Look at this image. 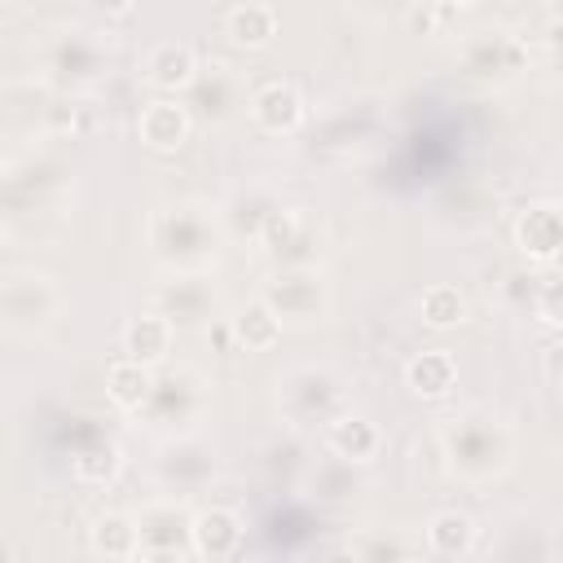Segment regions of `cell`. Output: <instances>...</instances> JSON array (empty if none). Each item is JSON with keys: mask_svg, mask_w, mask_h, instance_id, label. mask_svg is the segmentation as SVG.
<instances>
[{"mask_svg": "<svg viewBox=\"0 0 563 563\" xmlns=\"http://www.w3.org/2000/svg\"><path fill=\"white\" fill-rule=\"evenodd\" d=\"M444 466L466 484L497 479L515 457V431L488 409H462L435 427Z\"/></svg>", "mask_w": 563, "mask_h": 563, "instance_id": "cell-1", "label": "cell"}, {"mask_svg": "<svg viewBox=\"0 0 563 563\" xmlns=\"http://www.w3.org/2000/svg\"><path fill=\"white\" fill-rule=\"evenodd\" d=\"M150 255L167 273H189V268H211L224 242V224L216 207L202 202H167L150 216L145 224Z\"/></svg>", "mask_w": 563, "mask_h": 563, "instance_id": "cell-2", "label": "cell"}, {"mask_svg": "<svg viewBox=\"0 0 563 563\" xmlns=\"http://www.w3.org/2000/svg\"><path fill=\"white\" fill-rule=\"evenodd\" d=\"M35 79L57 92H88L110 75V40L92 26H53L31 48Z\"/></svg>", "mask_w": 563, "mask_h": 563, "instance_id": "cell-3", "label": "cell"}, {"mask_svg": "<svg viewBox=\"0 0 563 563\" xmlns=\"http://www.w3.org/2000/svg\"><path fill=\"white\" fill-rule=\"evenodd\" d=\"M347 409V387L330 365H295L277 378V413L290 431L330 427Z\"/></svg>", "mask_w": 563, "mask_h": 563, "instance_id": "cell-4", "label": "cell"}, {"mask_svg": "<svg viewBox=\"0 0 563 563\" xmlns=\"http://www.w3.org/2000/svg\"><path fill=\"white\" fill-rule=\"evenodd\" d=\"M211 405V387L198 369H185V365H163L154 374V387H150V400L132 413L136 427L145 431H163V435H185L202 422Z\"/></svg>", "mask_w": 563, "mask_h": 563, "instance_id": "cell-5", "label": "cell"}, {"mask_svg": "<svg viewBox=\"0 0 563 563\" xmlns=\"http://www.w3.org/2000/svg\"><path fill=\"white\" fill-rule=\"evenodd\" d=\"M453 66L462 79L475 84H510L519 70H528V40L506 26H479L457 40Z\"/></svg>", "mask_w": 563, "mask_h": 563, "instance_id": "cell-6", "label": "cell"}, {"mask_svg": "<svg viewBox=\"0 0 563 563\" xmlns=\"http://www.w3.org/2000/svg\"><path fill=\"white\" fill-rule=\"evenodd\" d=\"M62 290L40 268H9L0 282V321L9 334H40L57 321Z\"/></svg>", "mask_w": 563, "mask_h": 563, "instance_id": "cell-7", "label": "cell"}, {"mask_svg": "<svg viewBox=\"0 0 563 563\" xmlns=\"http://www.w3.org/2000/svg\"><path fill=\"white\" fill-rule=\"evenodd\" d=\"M260 299H268V308L286 325H317L330 312V282L321 264H286L264 277Z\"/></svg>", "mask_w": 563, "mask_h": 563, "instance_id": "cell-8", "label": "cell"}, {"mask_svg": "<svg viewBox=\"0 0 563 563\" xmlns=\"http://www.w3.org/2000/svg\"><path fill=\"white\" fill-rule=\"evenodd\" d=\"M150 308H158L176 330H211L224 299H220L211 268H189V273H167L154 286Z\"/></svg>", "mask_w": 563, "mask_h": 563, "instance_id": "cell-9", "label": "cell"}, {"mask_svg": "<svg viewBox=\"0 0 563 563\" xmlns=\"http://www.w3.org/2000/svg\"><path fill=\"white\" fill-rule=\"evenodd\" d=\"M136 532H141V559L150 563H172V559H194V510L185 497H154L136 510Z\"/></svg>", "mask_w": 563, "mask_h": 563, "instance_id": "cell-10", "label": "cell"}, {"mask_svg": "<svg viewBox=\"0 0 563 563\" xmlns=\"http://www.w3.org/2000/svg\"><path fill=\"white\" fill-rule=\"evenodd\" d=\"M216 471H220V457H216L211 440H202V435H194V431L167 435L163 449H158V457H154V479H158V488L172 493V497H194V493H202V488L216 479Z\"/></svg>", "mask_w": 563, "mask_h": 563, "instance_id": "cell-11", "label": "cell"}, {"mask_svg": "<svg viewBox=\"0 0 563 563\" xmlns=\"http://www.w3.org/2000/svg\"><path fill=\"white\" fill-rule=\"evenodd\" d=\"M260 255L273 260V268H286V264H317V251H321V229L317 220L303 211V207H277L260 233Z\"/></svg>", "mask_w": 563, "mask_h": 563, "instance_id": "cell-12", "label": "cell"}, {"mask_svg": "<svg viewBox=\"0 0 563 563\" xmlns=\"http://www.w3.org/2000/svg\"><path fill=\"white\" fill-rule=\"evenodd\" d=\"M185 101H189L194 119L224 123V119H233V114H238V106H242V101H251V97H246L242 70H233L229 62H207V66L198 70V79L189 84Z\"/></svg>", "mask_w": 563, "mask_h": 563, "instance_id": "cell-13", "label": "cell"}, {"mask_svg": "<svg viewBox=\"0 0 563 563\" xmlns=\"http://www.w3.org/2000/svg\"><path fill=\"white\" fill-rule=\"evenodd\" d=\"M246 114H251V123H255L264 136H295V132L308 123V101H303V92H299L295 84L268 79V84H260V88L251 92Z\"/></svg>", "mask_w": 563, "mask_h": 563, "instance_id": "cell-14", "label": "cell"}, {"mask_svg": "<svg viewBox=\"0 0 563 563\" xmlns=\"http://www.w3.org/2000/svg\"><path fill=\"white\" fill-rule=\"evenodd\" d=\"M189 132H194V110H189L185 97L158 92L154 101H145V106L136 110V136H141V145L154 150V154H176V150L189 141Z\"/></svg>", "mask_w": 563, "mask_h": 563, "instance_id": "cell-15", "label": "cell"}, {"mask_svg": "<svg viewBox=\"0 0 563 563\" xmlns=\"http://www.w3.org/2000/svg\"><path fill=\"white\" fill-rule=\"evenodd\" d=\"M374 128H378V101L374 97H347V101H334L317 119L312 145L317 150H347V145L365 141Z\"/></svg>", "mask_w": 563, "mask_h": 563, "instance_id": "cell-16", "label": "cell"}, {"mask_svg": "<svg viewBox=\"0 0 563 563\" xmlns=\"http://www.w3.org/2000/svg\"><path fill=\"white\" fill-rule=\"evenodd\" d=\"M70 167L53 154H26V158H9L4 167V198L18 211L22 202H44L48 194H57L66 185Z\"/></svg>", "mask_w": 563, "mask_h": 563, "instance_id": "cell-17", "label": "cell"}, {"mask_svg": "<svg viewBox=\"0 0 563 563\" xmlns=\"http://www.w3.org/2000/svg\"><path fill=\"white\" fill-rule=\"evenodd\" d=\"M198 70H202L198 53H194L189 44H180V40L154 44V48L145 53V62H141V79H145L154 92H167V97L189 92V84L198 79Z\"/></svg>", "mask_w": 563, "mask_h": 563, "instance_id": "cell-18", "label": "cell"}, {"mask_svg": "<svg viewBox=\"0 0 563 563\" xmlns=\"http://www.w3.org/2000/svg\"><path fill=\"white\" fill-rule=\"evenodd\" d=\"M246 545V523L229 506H202L194 510V559H233Z\"/></svg>", "mask_w": 563, "mask_h": 563, "instance_id": "cell-19", "label": "cell"}, {"mask_svg": "<svg viewBox=\"0 0 563 563\" xmlns=\"http://www.w3.org/2000/svg\"><path fill=\"white\" fill-rule=\"evenodd\" d=\"M101 123L97 106L84 97V92H48L44 110H40V123L35 132L40 136H53V141H75V136H92Z\"/></svg>", "mask_w": 563, "mask_h": 563, "instance_id": "cell-20", "label": "cell"}, {"mask_svg": "<svg viewBox=\"0 0 563 563\" xmlns=\"http://www.w3.org/2000/svg\"><path fill=\"white\" fill-rule=\"evenodd\" d=\"M282 207V198L273 194V189H264V185H246V189H238L224 207H216L220 211V224H224V238H233V242H260V233H264V224H268V216Z\"/></svg>", "mask_w": 563, "mask_h": 563, "instance_id": "cell-21", "label": "cell"}, {"mask_svg": "<svg viewBox=\"0 0 563 563\" xmlns=\"http://www.w3.org/2000/svg\"><path fill=\"white\" fill-rule=\"evenodd\" d=\"M176 334H180V330H176L158 308H150V312H136V317L123 325L119 343H123V356H132V361H141V365H150V369H163L167 356H172Z\"/></svg>", "mask_w": 563, "mask_h": 563, "instance_id": "cell-22", "label": "cell"}, {"mask_svg": "<svg viewBox=\"0 0 563 563\" xmlns=\"http://www.w3.org/2000/svg\"><path fill=\"white\" fill-rule=\"evenodd\" d=\"M321 435H325V453H334V457H343V462H356V466H369V462L383 453V431H378V422L365 418V413H352V409H343Z\"/></svg>", "mask_w": 563, "mask_h": 563, "instance_id": "cell-23", "label": "cell"}, {"mask_svg": "<svg viewBox=\"0 0 563 563\" xmlns=\"http://www.w3.org/2000/svg\"><path fill=\"white\" fill-rule=\"evenodd\" d=\"M515 246L532 260V264H550L563 251V207L559 202H537L519 216L515 224Z\"/></svg>", "mask_w": 563, "mask_h": 563, "instance_id": "cell-24", "label": "cell"}, {"mask_svg": "<svg viewBox=\"0 0 563 563\" xmlns=\"http://www.w3.org/2000/svg\"><path fill=\"white\" fill-rule=\"evenodd\" d=\"M405 387L418 400H444L457 387V356L449 347H427L405 361Z\"/></svg>", "mask_w": 563, "mask_h": 563, "instance_id": "cell-25", "label": "cell"}, {"mask_svg": "<svg viewBox=\"0 0 563 563\" xmlns=\"http://www.w3.org/2000/svg\"><path fill=\"white\" fill-rule=\"evenodd\" d=\"M277 31H282V18H277V9L264 4V0H246V4H233V9L224 13V35H229L233 48H246V53L273 48Z\"/></svg>", "mask_w": 563, "mask_h": 563, "instance_id": "cell-26", "label": "cell"}, {"mask_svg": "<svg viewBox=\"0 0 563 563\" xmlns=\"http://www.w3.org/2000/svg\"><path fill=\"white\" fill-rule=\"evenodd\" d=\"M475 537H479L475 519L453 506V510H435V515L427 519V528H422V550H427L431 559H466V554H475Z\"/></svg>", "mask_w": 563, "mask_h": 563, "instance_id": "cell-27", "label": "cell"}, {"mask_svg": "<svg viewBox=\"0 0 563 563\" xmlns=\"http://www.w3.org/2000/svg\"><path fill=\"white\" fill-rule=\"evenodd\" d=\"M88 545L101 559H141V532H136V515L128 510H106L92 519L88 528Z\"/></svg>", "mask_w": 563, "mask_h": 563, "instance_id": "cell-28", "label": "cell"}, {"mask_svg": "<svg viewBox=\"0 0 563 563\" xmlns=\"http://www.w3.org/2000/svg\"><path fill=\"white\" fill-rule=\"evenodd\" d=\"M154 374L150 365L132 361V356H119L110 369H106V396L119 413H136L145 400H150V387H154Z\"/></svg>", "mask_w": 563, "mask_h": 563, "instance_id": "cell-29", "label": "cell"}, {"mask_svg": "<svg viewBox=\"0 0 563 563\" xmlns=\"http://www.w3.org/2000/svg\"><path fill=\"white\" fill-rule=\"evenodd\" d=\"M123 471V449L110 440V435H97L79 449H70V475L88 488H106L114 484V475Z\"/></svg>", "mask_w": 563, "mask_h": 563, "instance_id": "cell-30", "label": "cell"}, {"mask_svg": "<svg viewBox=\"0 0 563 563\" xmlns=\"http://www.w3.org/2000/svg\"><path fill=\"white\" fill-rule=\"evenodd\" d=\"M282 330H286V321L268 308V299H251V303H242L238 317H233V339H238L246 352H268V347H277V343H282Z\"/></svg>", "mask_w": 563, "mask_h": 563, "instance_id": "cell-31", "label": "cell"}, {"mask_svg": "<svg viewBox=\"0 0 563 563\" xmlns=\"http://www.w3.org/2000/svg\"><path fill=\"white\" fill-rule=\"evenodd\" d=\"M418 312H422V321L431 330H453V325L466 321V295L457 286H449V282H435V286L422 290Z\"/></svg>", "mask_w": 563, "mask_h": 563, "instance_id": "cell-32", "label": "cell"}, {"mask_svg": "<svg viewBox=\"0 0 563 563\" xmlns=\"http://www.w3.org/2000/svg\"><path fill=\"white\" fill-rule=\"evenodd\" d=\"M312 493L321 501H347L361 493V466L356 462H343V457H325L312 466Z\"/></svg>", "mask_w": 563, "mask_h": 563, "instance_id": "cell-33", "label": "cell"}, {"mask_svg": "<svg viewBox=\"0 0 563 563\" xmlns=\"http://www.w3.org/2000/svg\"><path fill=\"white\" fill-rule=\"evenodd\" d=\"M260 466H264V475H268L273 484L290 488V484H295V471H303V466H308V457H303V444H299L295 435H286V440H273V444L264 449Z\"/></svg>", "mask_w": 563, "mask_h": 563, "instance_id": "cell-34", "label": "cell"}, {"mask_svg": "<svg viewBox=\"0 0 563 563\" xmlns=\"http://www.w3.org/2000/svg\"><path fill=\"white\" fill-rule=\"evenodd\" d=\"M347 550H352L356 559H409V554H413V545L400 541V537H361V541H352Z\"/></svg>", "mask_w": 563, "mask_h": 563, "instance_id": "cell-35", "label": "cell"}, {"mask_svg": "<svg viewBox=\"0 0 563 563\" xmlns=\"http://www.w3.org/2000/svg\"><path fill=\"white\" fill-rule=\"evenodd\" d=\"M532 308H537V317H541L545 325H563V277L541 282V286H537Z\"/></svg>", "mask_w": 563, "mask_h": 563, "instance_id": "cell-36", "label": "cell"}, {"mask_svg": "<svg viewBox=\"0 0 563 563\" xmlns=\"http://www.w3.org/2000/svg\"><path fill=\"white\" fill-rule=\"evenodd\" d=\"M352 13H361V18H400V13H409L418 0H343Z\"/></svg>", "mask_w": 563, "mask_h": 563, "instance_id": "cell-37", "label": "cell"}, {"mask_svg": "<svg viewBox=\"0 0 563 563\" xmlns=\"http://www.w3.org/2000/svg\"><path fill=\"white\" fill-rule=\"evenodd\" d=\"M541 374L550 387H563V339H554L545 352H541Z\"/></svg>", "mask_w": 563, "mask_h": 563, "instance_id": "cell-38", "label": "cell"}, {"mask_svg": "<svg viewBox=\"0 0 563 563\" xmlns=\"http://www.w3.org/2000/svg\"><path fill=\"white\" fill-rule=\"evenodd\" d=\"M88 13H97V18H106V22H119V18H128L132 9H136V0H79Z\"/></svg>", "mask_w": 563, "mask_h": 563, "instance_id": "cell-39", "label": "cell"}, {"mask_svg": "<svg viewBox=\"0 0 563 563\" xmlns=\"http://www.w3.org/2000/svg\"><path fill=\"white\" fill-rule=\"evenodd\" d=\"M435 9H471V4H479V0H431Z\"/></svg>", "mask_w": 563, "mask_h": 563, "instance_id": "cell-40", "label": "cell"}, {"mask_svg": "<svg viewBox=\"0 0 563 563\" xmlns=\"http://www.w3.org/2000/svg\"><path fill=\"white\" fill-rule=\"evenodd\" d=\"M550 66H554V75H559V84H563V48H559V53H550Z\"/></svg>", "mask_w": 563, "mask_h": 563, "instance_id": "cell-41", "label": "cell"}, {"mask_svg": "<svg viewBox=\"0 0 563 563\" xmlns=\"http://www.w3.org/2000/svg\"><path fill=\"white\" fill-rule=\"evenodd\" d=\"M554 18H559V22H563V0H554Z\"/></svg>", "mask_w": 563, "mask_h": 563, "instance_id": "cell-42", "label": "cell"}, {"mask_svg": "<svg viewBox=\"0 0 563 563\" xmlns=\"http://www.w3.org/2000/svg\"><path fill=\"white\" fill-rule=\"evenodd\" d=\"M559 207H563V167H559Z\"/></svg>", "mask_w": 563, "mask_h": 563, "instance_id": "cell-43", "label": "cell"}, {"mask_svg": "<svg viewBox=\"0 0 563 563\" xmlns=\"http://www.w3.org/2000/svg\"><path fill=\"white\" fill-rule=\"evenodd\" d=\"M559 264H563V251H559Z\"/></svg>", "mask_w": 563, "mask_h": 563, "instance_id": "cell-44", "label": "cell"}]
</instances>
